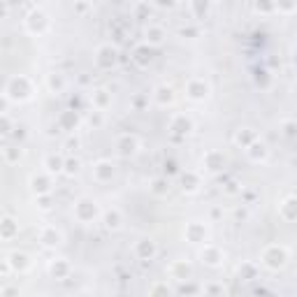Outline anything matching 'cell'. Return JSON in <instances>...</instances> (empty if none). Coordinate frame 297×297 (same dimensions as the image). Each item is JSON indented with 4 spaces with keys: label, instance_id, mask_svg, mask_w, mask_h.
<instances>
[{
    "label": "cell",
    "instance_id": "cell-1",
    "mask_svg": "<svg viewBox=\"0 0 297 297\" xmlns=\"http://www.w3.org/2000/svg\"><path fill=\"white\" fill-rule=\"evenodd\" d=\"M33 93V86L31 82H28V77H23V74H19V77H12L10 84H7V91H5V96L10 98V100H28Z\"/></svg>",
    "mask_w": 297,
    "mask_h": 297
},
{
    "label": "cell",
    "instance_id": "cell-2",
    "mask_svg": "<svg viewBox=\"0 0 297 297\" xmlns=\"http://www.w3.org/2000/svg\"><path fill=\"white\" fill-rule=\"evenodd\" d=\"M74 216H77L82 223H91L98 216L96 200H91V198H82V200H77V204H74Z\"/></svg>",
    "mask_w": 297,
    "mask_h": 297
},
{
    "label": "cell",
    "instance_id": "cell-3",
    "mask_svg": "<svg viewBox=\"0 0 297 297\" xmlns=\"http://www.w3.org/2000/svg\"><path fill=\"white\" fill-rule=\"evenodd\" d=\"M186 93L191 100H204V98L209 96V84L200 79V77H193L191 82L186 84Z\"/></svg>",
    "mask_w": 297,
    "mask_h": 297
},
{
    "label": "cell",
    "instance_id": "cell-4",
    "mask_svg": "<svg viewBox=\"0 0 297 297\" xmlns=\"http://www.w3.org/2000/svg\"><path fill=\"white\" fill-rule=\"evenodd\" d=\"M26 26L31 28L33 33H42L47 26H49V19H47V14L40 10H33L28 14V19H26Z\"/></svg>",
    "mask_w": 297,
    "mask_h": 297
},
{
    "label": "cell",
    "instance_id": "cell-5",
    "mask_svg": "<svg viewBox=\"0 0 297 297\" xmlns=\"http://www.w3.org/2000/svg\"><path fill=\"white\" fill-rule=\"evenodd\" d=\"M93 177L98 181H109L114 177V163H109V160H98L96 165H93Z\"/></svg>",
    "mask_w": 297,
    "mask_h": 297
},
{
    "label": "cell",
    "instance_id": "cell-6",
    "mask_svg": "<svg viewBox=\"0 0 297 297\" xmlns=\"http://www.w3.org/2000/svg\"><path fill=\"white\" fill-rule=\"evenodd\" d=\"M98 65L100 67H112V65L116 63V49L114 47H109V44H105V47H100L98 49Z\"/></svg>",
    "mask_w": 297,
    "mask_h": 297
},
{
    "label": "cell",
    "instance_id": "cell-7",
    "mask_svg": "<svg viewBox=\"0 0 297 297\" xmlns=\"http://www.w3.org/2000/svg\"><path fill=\"white\" fill-rule=\"evenodd\" d=\"M116 148L121 156H132V153H137L139 142H137V137H132V135H123V137L116 142Z\"/></svg>",
    "mask_w": 297,
    "mask_h": 297
},
{
    "label": "cell",
    "instance_id": "cell-8",
    "mask_svg": "<svg viewBox=\"0 0 297 297\" xmlns=\"http://www.w3.org/2000/svg\"><path fill=\"white\" fill-rule=\"evenodd\" d=\"M105 223L109 230H118L121 228V223H123V216H121V212L118 209H112V212L105 214Z\"/></svg>",
    "mask_w": 297,
    "mask_h": 297
},
{
    "label": "cell",
    "instance_id": "cell-9",
    "mask_svg": "<svg viewBox=\"0 0 297 297\" xmlns=\"http://www.w3.org/2000/svg\"><path fill=\"white\" fill-rule=\"evenodd\" d=\"M172 88L170 86H158V88H156V102H158L160 107H165V105H170L172 102Z\"/></svg>",
    "mask_w": 297,
    "mask_h": 297
},
{
    "label": "cell",
    "instance_id": "cell-10",
    "mask_svg": "<svg viewBox=\"0 0 297 297\" xmlns=\"http://www.w3.org/2000/svg\"><path fill=\"white\" fill-rule=\"evenodd\" d=\"M63 163L65 160L61 158V156H47V158H44V167H47V172H63Z\"/></svg>",
    "mask_w": 297,
    "mask_h": 297
},
{
    "label": "cell",
    "instance_id": "cell-11",
    "mask_svg": "<svg viewBox=\"0 0 297 297\" xmlns=\"http://www.w3.org/2000/svg\"><path fill=\"white\" fill-rule=\"evenodd\" d=\"M204 165H207V170H221L223 167V156L218 151H209L207 153V158H204Z\"/></svg>",
    "mask_w": 297,
    "mask_h": 297
},
{
    "label": "cell",
    "instance_id": "cell-12",
    "mask_svg": "<svg viewBox=\"0 0 297 297\" xmlns=\"http://www.w3.org/2000/svg\"><path fill=\"white\" fill-rule=\"evenodd\" d=\"M191 118H186V116H174L172 118V130H177V132H191Z\"/></svg>",
    "mask_w": 297,
    "mask_h": 297
},
{
    "label": "cell",
    "instance_id": "cell-13",
    "mask_svg": "<svg viewBox=\"0 0 297 297\" xmlns=\"http://www.w3.org/2000/svg\"><path fill=\"white\" fill-rule=\"evenodd\" d=\"M191 7H193V14L198 19H204L207 12H209V0H191Z\"/></svg>",
    "mask_w": 297,
    "mask_h": 297
},
{
    "label": "cell",
    "instance_id": "cell-14",
    "mask_svg": "<svg viewBox=\"0 0 297 297\" xmlns=\"http://www.w3.org/2000/svg\"><path fill=\"white\" fill-rule=\"evenodd\" d=\"M47 82H49V88H51V91H63L65 88V77L61 72H51L47 77Z\"/></svg>",
    "mask_w": 297,
    "mask_h": 297
},
{
    "label": "cell",
    "instance_id": "cell-15",
    "mask_svg": "<svg viewBox=\"0 0 297 297\" xmlns=\"http://www.w3.org/2000/svg\"><path fill=\"white\" fill-rule=\"evenodd\" d=\"M42 242L47 246H56L58 242H61V232H58L56 228H47V230L42 232Z\"/></svg>",
    "mask_w": 297,
    "mask_h": 297
},
{
    "label": "cell",
    "instance_id": "cell-16",
    "mask_svg": "<svg viewBox=\"0 0 297 297\" xmlns=\"http://www.w3.org/2000/svg\"><path fill=\"white\" fill-rule=\"evenodd\" d=\"M31 183H33V191L40 193V195H42V193H47V191H49V186H51V181L47 179V177H40V179H37V177H33Z\"/></svg>",
    "mask_w": 297,
    "mask_h": 297
},
{
    "label": "cell",
    "instance_id": "cell-17",
    "mask_svg": "<svg viewBox=\"0 0 297 297\" xmlns=\"http://www.w3.org/2000/svg\"><path fill=\"white\" fill-rule=\"evenodd\" d=\"M137 253L139 255H148V258H151V255L156 253V246H153L151 239H142V242L137 244Z\"/></svg>",
    "mask_w": 297,
    "mask_h": 297
},
{
    "label": "cell",
    "instance_id": "cell-18",
    "mask_svg": "<svg viewBox=\"0 0 297 297\" xmlns=\"http://www.w3.org/2000/svg\"><path fill=\"white\" fill-rule=\"evenodd\" d=\"M93 100H96L98 109H105V107L109 105V96H107V91H105V88H98L96 93H93Z\"/></svg>",
    "mask_w": 297,
    "mask_h": 297
},
{
    "label": "cell",
    "instance_id": "cell-19",
    "mask_svg": "<svg viewBox=\"0 0 297 297\" xmlns=\"http://www.w3.org/2000/svg\"><path fill=\"white\" fill-rule=\"evenodd\" d=\"M147 42L160 44L163 42V31L160 28H147Z\"/></svg>",
    "mask_w": 297,
    "mask_h": 297
},
{
    "label": "cell",
    "instance_id": "cell-20",
    "mask_svg": "<svg viewBox=\"0 0 297 297\" xmlns=\"http://www.w3.org/2000/svg\"><path fill=\"white\" fill-rule=\"evenodd\" d=\"M237 144H242V142H244V147L246 144H248V142H253L255 139V132L253 130H251V128H244V132H237Z\"/></svg>",
    "mask_w": 297,
    "mask_h": 297
},
{
    "label": "cell",
    "instance_id": "cell-21",
    "mask_svg": "<svg viewBox=\"0 0 297 297\" xmlns=\"http://www.w3.org/2000/svg\"><path fill=\"white\" fill-rule=\"evenodd\" d=\"M0 228H2L5 237H12V234L16 232V223L12 221V218H2V221H0Z\"/></svg>",
    "mask_w": 297,
    "mask_h": 297
},
{
    "label": "cell",
    "instance_id": "cell-22",
    "mask_svg": "<svg viewBox=\"0 0 297 297\" xmlns=\"http://www.w3.org/2000/svg\"><path fill=\"white\" fill-rule=\"evenodd\" d=\"M63 167H65V172H67V174H77V170H79V163H77V160H65Z\"/></svg>",
    "mask_w": 297,
    "mask_h": 297
},
{
    "label": "cell",
    "instance_id": "cell-23",
    "mask_svg": "<svg viewBox=\"0 0 297 297\" xmlns=\"http://www.w3.org/2000/svg\"><path fill=\"white\" fill-rule=\"evenodd\" d=\"M10 128H12V123H10V118H7V114H0V132L5 135V132H10Z\"/></svg>",
    "mask_w": 297,
    "mask_h": 297
},
{
    "label": "cell",
    "instance_id": "cell-24",
    "mask_svg": "<svg viewBox=\"0 0 297 297\" xmlns=\"http://www.w3.org/2000/svg\"><path fill=\"white\" fill-rule=\"evenodd\" d=\"M207 258H209V260H207L209 265H218V258H221V253H218V251H214V248H209V255H207Z\"/></svg>",
    "mask_w": 297,
    "mask_h": 297
},
{
    "label": "cell",
    "instance_id": "cell-25",
    "mask_svg": "<svg viewBox=\"0 0 297 297\" xmlns=\"http://www.w3.org/2000/svg\"><path fill=\"white\" fill-rule=\"evenodd\" d=\"M163 186H165V181H160V179L153 181V191H156V193H163V191H165Z\"/></svg>",
    "mask_w": 297,
    "mask_h": 297
},
{
    "label": "cell",
    "instance_id": "cell-26",
    "mask_svg": "<svg viewBox=\"0 0 297 297\" xmlns=\"http://www.w3.org/2000/svg\"><path fill=\"white\" fill-rule=\"evenodd\" d=\"M156 5H158V7H172L174 0H156Z\"/></svg>",
    "mask_w": 297,
    "mask_h": 297
},
{
    "label": "cell",
    "instance_id": "cell-27",
    "mask_svg": "<svg viewBox=\"0 0 297 297\" xmlns=\"http://www.w3.org/2000/svg\"><path fill=\"white\" fill-rule=\"evenodd\" d=\"M7 109V96H0V114H5Z\"/></svg>",
    "mask_w": 297,
    "mask_h": 297
},
{
    "label": "cell",
    "instance_id": "cell-28",
    "mask_svg": "<svg viewBox=\"0 0 297 297\" xmlns=\"http://www.w3.org/2000/svg\"><path fill=\"white\" fill-rule=\"evenodd\" d=\"M5 14H7V7H5V2H2V0H0V19H2V16H5Z\"/></svg>",
    "mask_w": 297,
    "mask_h": 297
}]
</instances>
